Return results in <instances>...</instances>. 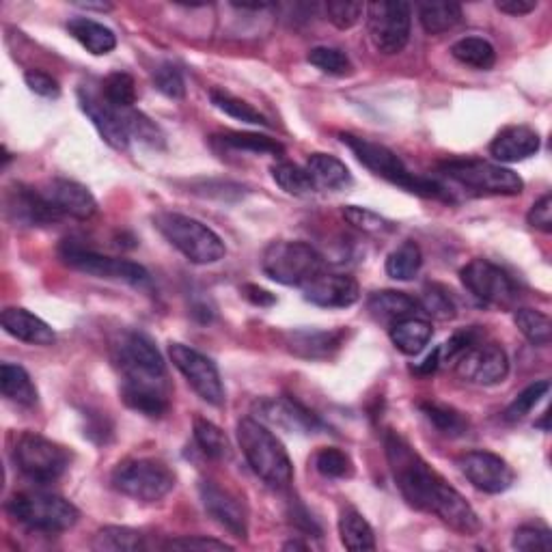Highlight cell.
I'll return each instance as SVG.
<instances>
[{
	"mask_svg": "<svg viewBox=\"0 0 552 552\" xmlns=\"http://www.w3.org/2000/svg\"><path fill=\"white\" fill-rule=\"evenodd\" d=\"M455 374L479 386L501 384L509 374V358L499 343L477 339L455 358Z\"/></svg>",
	"mask_w": 552,
	"mask_h": 552,
	"instance_id": "cell-15",
	"label": "cell"
},
{
	"mask_svg": "<svg viewBox=\"0 0 552 552\" xmlns=\"http://www.w3.org/2000/svg\"><path fill=\"white\" fill-rule=\"evenodd\" d=\"M154 227L192 264L210 266L227 255L225 242L220 240L218 233L197 218L177 212H160L154 216Z\"/></svg>",
	"mask_w": 552,
	"mask_h": 552,
	"instance_id": "cell-4",
	"label": "cell"
},
{
	"mask_svg": "<svg viewBox=\"0 0 552 552\" xmlns=\"http://www.w3.org/2000/svg\"><path fill=\"white\" fill-rule=\"evenodd\" d=\"M302 289H305V300L322 309H348L361 298V287L348 274L322 272Z\"/></svg>",
	"mask_w": 552,
	"mask_h": 552,
	"instance_id": "cell-21",
	"label": "cell"
},
{
	"mask_svg": "<svg viewBox=\"0 0 552 552\" xmlns=\"http://www.w3.org/2000/svg\"><path fill=\"white\" fill-rule=\"evenodd\" d=\"M199 494L205 512L210 514L220 527L227 529L231 535L240 537V540H246L248 514L244 503L236 494L229 492L227 488H220L216 481H201Z\"/></svg>",
	"mask_w": 552,
	"mask_h": 552,
	"instance_id": "cell-20",
	"label": "cell"
},
{
	"mask_svg": "<svg viewBox=\"0 0 552 552\" xmlns=\"http://www.w3.org/2000/svg\"><path fill=\"white\" fill-rule=\"evenodd\" d=\"M345 341L343 330H296L287 337V345L296 356L309 361H324L333 356Z\"/></svg>",
	"mask_w": 552,
	"mask_h": 552,
	"instance_id": "cell-25",
	"label": "cell"
},
{
	"mask_svg": "<svg viewBox=\"0 0 552 552\" xmlns=\"http://www.w3.org/2000/svg\"><path fill=\"white\" fill-rule=\"evenodd\" d=\"M367 311L376 322L393 326L399 320L417 315L419 300L410 298L404 292H395V289H382V292H374L369 296Z\"/></svg>",
	"mask_w": 552,
	"mask_h": 552,
	"instance_id": "cell-26",
	"label": "cell"
},
{
	"mask_svg": "<svg viewBox=\"0 0 552 552\" xmlns=\"http://www.w3.org/2000/svg\"><path fill=\"white\" fill-rule=\"evenodd\" d=\"M270 171H272L274 182L279 184L287 192V195L309 197L317 190L309 171L298 167V164H294V162H285V160L276 162Z\"/></svg>",
	"mask_w": 552,
	"mask_h": 552,
	"instance_id": "cell-37",
	"label": "cell"
},
{
	"mask_svg": "<svg viewBox=\"0 0 552 552\" xmlns=\"http://www.w3.org/2000/svg\"><path fill=\"white\" fill-rule=\"evenodd\" d=\"M421 412L440 434H445L449 438H458L468 430V421L451 406L438 404V402H425L421 404Z\"/></svg>",
	"mask_w": 552,
	"mask_h": 552,
	"instance_id": "cell-38",
	"label": "cell"
},
{
	"mask_svg": "<svg viewBox=\"0 0 552 552\" xmlns=\"http://www.w3.org/2000/svg\"><path fill=\"white\" fill-rule=\"evenodd\" d=\"M67 33L95 57H104L117 48L115 33L91 18H72L67 22Z\"/></svg>",
	"mask_w": 552,
	"mask_h": 552,
	"instance_id": "cell-27",
	"label": "cell"
},
{
	"mask_svg": "<svg viewBox=\"0 0 552 552\" xmlns=\"http://www.w3.org/2000/svg\"><path fill=\"white\" fill-rule=\"evenodd\" d=\"M164 548L167 550H201V552H210V550H233V546L225 544V542H218V540H212V537H201V535H195V537H175V540H169L167 544H164Z\"/></svg>",
	"mask_w": 552,
	"mask_h": 552,
	"instance_id": "cell-54",
	"label": "cell"
},
{
	"mask_svg": "<svg viewBox=\"0 0 552 552\" xmlns=\"http://www.w3.org/2000/svg\"><path fill=\"white\" fill-rule=\"evenodd\" d=\"M341 143L350 147L358 162L365 164L369 171H374L378 177L386 179V182L404 188L412 192V195L451 201V192L443 184L430 177L414 175L402 162V158H399L389 147L371 143L367 138L354 136V134H341Z\"/></svg>",
	"mask_w": 552,
	"mask_h": 552,
	"instance_id": "cell-2",
	"label": "cell"
},
{
	"mask_svg": "<svg viewBox=\"0 0 552 552\" xmlns=\"http://www.w3.org/2000/svg\"><path fill=\"white\" fill-rule=\"evenodd\" d=\"M242 294L248 302H253L255 307H272L276 302V298L268 292V289L257 287V285H244Z\"/></svg>",
	"mask_w": 552,
	"mask_h": 552,
	"instance_id": "cell-57",
	"label": "cell"
},
{
	"mask_svg": "<svg viewBox=\"0 0 552 552\" xmlns=\"http://www.w3.org/2000/svg\"><path fill=\"white\" fill-rule=\"evenodd\" d=\"M24 80H26V87H29L35 95H41V98L57 100L61 95L59 82L54 80L50 74L41 72V69H29V72L24 74Z\"/></svg>",
	"mask_w": 552,
	"mask_h": 552,
	"instance_id": "cell-53",
	"label": "cell"
},
{
	"mask_svg": "<svg viewBox=\"0 0 552 552\" xmlns=\"http://www.w3.org/2000/svg\"><path fill=\"white\" fill-rule=\"evenodd\" d=\"M315 468L317 473L328 479H345L354 475V464L350 460V455L335 447L322 449L315 455Z\"/></svg>",
	"mask_w": 552,
	"mask_h": 552,
	"instance_id": "cell-46",
	"label": "cell"
},
{
	"mask_svg": "<svg viewBox=\"0 0 552 552\" xmlns=\"http://www.w3.org/2000/svg\"><path fill=\"white\" fill-rule=\"evenodd\" d=\"M449 179L466 188H473L488 195L516 197L522 192L524 182L518 173L486 160H449L440 167Z\"/></svg>",
	"mask_w": 552,
	"mask_h": 552,
	"instance_id": "cell-9",
	"label": "cell"
},
{
	"mask_svg": "<svg viewBox=\"0 0 552 552\" xmlns=\"http://www.w3.org/2000/svg\"><path fill=\"white\" fill-rule=\"evenodd\" d=\"M113 486L134 501L156 503L175 488V475L167 464L158 460H126L113 471Z\"/></svg>",
	"mask_w": 552,
	"mask_h": 552,
	"instance_id": "cell-8",
	"label": "cell"
},
{
	"mask_svg": "<svg viewBox=\"0 0 552 552\" xmlns=\"http://www.w3.org/2000/svg\"><path fill=\"white\" fill-rule=\"evenodd\" d=\"M512 546L520 552H550L552 533L542 524H524V527L516 529Z\"/></svg>",
	"mask_w": 552,
	"mask_h": 552,
	"instance_id": "cell-49",
	"label": "cell"
},
{
	"mask_svg": "<svg viewBox=\"0 0 552 552\" xmlns=\"http://www.w3.org/2000/svg\"><path fill=\"white\" fill-rule=\"evenodd\" d=\"M121 397L132 410L147 414V417H162L169 410V391L167 386H149V384H123Z\"/></svg>",
	"mask_w": 552,
	"mask_h": 552,
	"instance_id": "cell-29",
	"label": "cell"
},
{
	"mask_svg": "<svg viewBox=\"0 0 552 552\" xmlns=\"http://www.w3.org/2000/svg\"><path fill=\"white\" fill-rule=\"evenodd\" d=\"M369 37L382 54H399L410 39L412 11L408 3H371L365 7Z\"/></svg>",
	"mask_w": 552,
	"mask_h": 552,
	"instance_id": "cell-13",
	"label": "cell"
},
{
	"mask_svg": "<svg viewBox=\"0 0 552 552\" xmlns=\"http://www.w3.org/2000/svg\"><path fill=\"white\" fill-rule=\"evenodd\" d=\"M283 550H307V544H300V542H287V544H283Z\"/></svg>",
	"mask_w": 552,
	"mask_h": 552,
	"instance_id": "cell-60",
	"label": "cell"
},
{
	"mask_svg": "<svg viewBox=\"0 0 552 552\" xmlns=\"http://www.w3.org/2000/svg\"><path fill=\"white\" fill-rule=\"evenodd\" d=\"M384 447L397 488L408 505L434 514L460 535L471 537L481 531V520L471 503L449 486L402 436L393 432L386 434Z\"/></svg>",
	"mask_w": 552,
	"mask_h": 552,
	"instance_id": "cell-1",
	"label": "cell"
},
{
	"mask_svg": "<svg viewBox=\"0 0 552 552\" xmlns=\"http://www.w3.org/2000/svg\"><path fill=\"white\" fill-rule=\"evenodd\" d=\"M419 20L425 33H447L462 22V7L458 3H421Z\"/></svg>",
	"mask_w": 552,
	"mask_h": 552,
	"instance_id": "cell-34",
	"label": "cell"
},
{
	"mask_svg": "<svg viewBox=\"0 0 552 552\" xmlns=\"http://www.w3.org/2000/svg\"><path fill=\"white\" fill-rule=\"evenodd\" d=\"M61 259L72 270L95 276V279L119 281L132 287H149L151 283L149 272L143 266L134 264V261L106 257L72 242H65L61 246Z\"/></svg>",
	"mask_w": 552,
	"mask_h": 552,
	"instance_id": "cell-10",
	"label": "cell"
},
{
	"mask_svg": "<svg viewBox=\"0 0 552 552\" xmlns=\"http://www.w3.org/2000/svg\"><path fill=\"white\" fill-rule=\"evenodd\" d=\"M550 391V382L548 380H542V382H535L531 386H527L512 404L507 406L505 410V421L514 423V421H520L527 417V414L542 402V399L548 395Z\"/></svg>",
	"mask_w": 552,
	"mask_h": 552,
	"instance_id": "cell-47",
	"label": "cell"
},
{
	"mask_svg": "<svg viewBox=\"0 0 552 552\" xmlns=\"http://www.w3.org/2000/svg\"><path fill=\"white\" fill-rule=\"evenodd\" d=\"M423 266V253L421 246L412 240H406L402 246H397L395 251L386 259V274L395 281H412L419 274Z\"/></svg>",
	"mask_w": 552,
	"mask_h": 552,
	"instance_id": "cell-36",
	"label": "cell"
},
{
	"mask_svg": "<svg viewBox=\"0 0 552 552\" xmlns=\"http://www.w3.org/2000/svg\"><path fill=\"white\" fill-rule=\"evenodd\" d=\"M78 104L82 108V113L91 119L95 130L100 132V136L110 147L119 151L128 149L132 136L128 132L126 119H123V110L110 106L104 95L93 93L87 87L78 89Z\"/></svg>",
	"mask_w": 552,
	"mask_h": 552,
	"instance_id": "cell-18",
	"label": "cell"
},
{
	"mask_svg": "<svg viewBox=\"0 0 552 552\" xmlns=\"http://www.w3.org/2000/svg\"><path fill=\"white\" fill-rule=\"evenodd\" d=\"M253 414L264 425L281 427L285 432L313 434L322 430L320 419L292 397H261L253 404Z\"/></svg>",
	"mask_w": 552,
	"mask_h": 552,
	"instance_id": "cell-17",
	"label": "cell"
},
{
	"mask_svg": "<svg viewBox=\"0 0 552 552\" xmlns=\"http://www.w3.org/2000/svg\"><path fill=\"white\" fill-rule=\"evenodd\" d=\"M391 341L395 348L406 354V356H417L425 350V345L432 341L434 328L430 322L419 320L417 315L406 317V320H399L391 326Z\"/></svg>",
	"mask_w": 552,
	"mask_h": 552,
	"instance_id": "cell-30",
	"label": "cell"
},
{
	"mask_svg": "<svg viewBox=\"0 0 552 552\" xmlns=\"http://www.w3.org/2000/svg\"><path fill=\"white\" fill-rule=\"evenodd\" d=\"M261 270L281 285L305 287L324 272V257L307 242L279 240L266 246Z\"/></svg>",
	"mask_w": 552,
	"mask_h": 552,
	"instance_id": "cell-5",
	"label": "cell"
},
{
	"mask_svg": "<svg viewBox=\"0 0 552 552\" xmlns=\"http://www.w3.org/2000/svg\"><path fill=\"white\" fill-rule=\"evenodd\" d=\"M540 134L529 126H509L496 134L490 145V154L501 164H516L535 156L540 151Z\"/></svg>",
	"mask_w": 552,
	"mask_h": 552,
	"instance_id": "cell-23",
	"label": "cell"
},
{
	"mask_svg": "<svg viewBox=\"0 0 552 552\" xmlns=\"http://www.w3.org/2000/svg\"><path fill=\"white\" fill-rule=\"evenodd\" d=\"M527 220L533 229L550 233L552 231V197L544 195L540 201L533 203V207L527 214Z\"/></svg>",
	"mask_w": 552,
	"mask_h": 552,
	"instance_id": "cell-55",
	"label": "cell"
},
{
	"mask_svg": "<svg viewBox=\"0 0 552 552\" xmlns=\"http://www.w3.org/2000/svg\"><path fill=\"white\" fill-rule=\"evenodd\" d=\"M123 119H126V126L130 136H136L138 141H143L151 147H160L164 143V136L154 121L147 119L143 113H136V110H123Z\"/></svg>",
	"mask_w": 552,
	"mask_h": 552,
	"instance_id": "cell-51",
	"label": "cell"
},
{
	"mask_svg": "<svg viewBox=\"0 0 552 552\" xmlns=\"http://www.w3.org/2000/svg\"><path fill=\"white\" fill-rule=\"evenodd\" d=\"M238 443L246 462L251 464L259 479H264L270 488L276 490L289 488L294 479L292 460H289L281 440L264 423L253 417L242 419L238 423Z\"/></svg>",
	"mask_w": 552,
	"mask_h": 552,
	"instance_id": "cell-3",
	"label": "cell"
},
{
	"mask_svg": "<svg viewBox=\"0 0 552 552\" xmlns=\"http://www.w3.org/2000/svg\"><path fill=\"white\" fill-rule=\"evenodd\" d=\"M195 440L205 455H210L214 460H227L231 455L229 438L218 425L207 419L195 421Z\"/></svg>",
	"mask_w": 552,
	"mask_h": 552,
	"instance_id": "cell-41",
	"label": "cell"
},
{
	"mask_svg": "<svg viewBox=\"0 0 552 552\" xmlns=\"http://www.w3.org/2000/svg\"><path fill=\"white\" fill-rule=\"evenodd\" d=\"M307 61L320 69L324 74L330 76H350L352 74V61L348 54L339 48H330V46H317L309 52Z\"/></svg>",
	"mask_w": 552,
	"mask_h": 552,
	"instance_id": "cell-43",
	"label": "cell"
},
{
	"mask_svg": "<svg viewBox=\"0 0 552 552\" xmlns=\"http://www.w3.org/2000/svg\"><path fill=\"white\" fill-rule=\"evenodd\" d=\"M440 367V345H438V348L430 354V356H427L425 358V361L417 367V374H421V376H430V374H434V371Z\"/></svg>",
	"mask_w": 552,
	"mask_h": 552,
	"instance_id": "cell-58",
	"label": "cell"
},
{
	"mask_svg": "<svg viewBox=\"0 0 552 552\" xmlns=\"http://www.w3.org/2000/svg\"><path fill=\"white\" fill-rule=\"evenodd\" d=\"M464 287L483 305L509 307L518 298V287L503 268L488 259H473L462 268Z\"/></svg>",
	"mask_w": 552,
	"mask_h": 552,
	"instance_id": "cell-14",
	"label": "cell"
},
{
	"mask_svg": "<svg viewBox=\"0 0 552 552\" xmlns=\"http://www.w3.org/2000/svg\"><path fill=\"white\" fill-rule=\"evenodd\" d=\"M98 552H138L145 548V535L130 527H104L93 537Z\"/></svg>",
	"mask_w": 552,
	"mask_h": 552,
	"instance_id": "cell-35",
	"label": "cell"
},
{
	"mask_svg": "<svg viewBox=\"0 0 552 552\" xmlns=\"http://www.w3.org/2000/svg\"><path fill=\"white\" fill-rule=\"evenodd\" d=\"M460 471L473 486L486 494H501L514 486L516 475L501 455L490 451H468L458 458Z\"/></svg>",
	"mask_w": 552,
	"mask_h": 552,
	"instance_id": "cell-16",
	"label": "cell"
},
{
	"mask_svg": "<svg viewBox=\"0 0 552 552\" xmlns=\"http://www.w3.org/2000/svg\"><path fill=\"white\" fill-rule=\"evenodd\" d=\"M307 171L317 190H343L352 184V173L345 164L330 154H311Z\"/></svg>",
	"mask_w": 552,
	"mask_h": 552,
	"instance_id": "cell-28",
	"label": "cell"
},
{
	"mask_svg": "<svg viewBox=\"0 0 552 552\" xmlns=\"http://www.w3.org/2000/svg\"><path fill=\"white\" fill-rule=\"evenodd\" d=\"M169 356L173 365L179 369V374L186 378V382L192 386V391H195L203 402L210 406L225 404V386L212 358H207L199 350L184 343H171Z\"/></svg>",
	"mask_w": 552,
	"mask_h": 552,
	"instance_id": "cell-12",
	"label": "cell"
},
{
	"mask_svg": "<svg viewBox=\"0 0 552 552\" xmlns=\"http://www.w3.org/2000/svg\"><path fill=\"white\" fill-rule=\"evenodd\" d=\"M220 143L229 145L233 149L240 151H253V154H272V156H281L283 154V145L276 143L274 138L261 136V134H248V132H227L223 136H218Z\"/></svg>",
	"mask_w": 552,
	"mask_h": 552,
	"instance_id": "cell-44",
	"label": "cell"
},
{
	"mask_svg": "<svg viewBox=\"0 0 552 552\" xmlns=\"http://www.w3.org/2000/svg\"><path fill=\"white\" fill-rule=\"evenodd\" d=\"M451 57L473 69H492L496 63V50L483 37H462L451 46Z\"/></svg>",
	"mask_w": 552,
	"mask_h": 552,
	"instance_id": "cell-33",
	"label": "cell"
},
{
	"mask_svg": "<svg viewBox=\"0 0 552 552\" xmlns=\"http://www.w3.org/2000/svg\"><path fill=\"white\" fill-rule=\"evenodd\" d=\"M339 535L341 544L352 552L376 550V535L371 524L354 507H345L339 516Z\"/></svg>",
	"mask_w": 552,
	"mask_h": 552,
	"instance_id": "cell-31",
	"label": "cell"
},
{
	"mask_svg": "<svg viewBox=\"0 0 552 552\" xmlns=\"http://www.w3.org/2000/svg\"><path fill=\"white\" fill-rule=\"evenodd\" d=\"M363 3H352V0H328L326 3V16L333 22L337 29L348 31L352 26L361 22L363 13H365Z\"/></svg>",
	"mask_w": 552,
	"mask_h": 552,
	"instance_id": "cell-50",
	"label": "cell"
},
{
	"mask_svg": "<svg viewBox=\"0 0 552 552\" xmlns=\"http://www.w3.org/2000/svg\"><path fill=\"white\" fill-rule=\"evenodd\" d=\"M514 322L518 326L520 333L527 337L529 343L540 345V348H546L552 341V322L550 317L542 311L535 309H518L514 313Z\"/></svg>",
	"mask_w": 552,
	"mask_h": 552,
	"instance_id": "cell-39",
	"label": "cell"
},
{
	"mask_svg": "<svg viewBox=\"0 0 552 552\" xmlns=\"http://www.w3.org/2000/svg\"><path fill=\"white\" fill-rule=\"evenodd\" d=\"M80 7H85V9H98V11H110L113 9V5H91V3H78Z\"/></svg>",
	"mask_w": 552,
	"mask_h": 552,
	"instance_id": "cell-59",
	"label": "cell"
},
{
	"mask_svg": "<svg viewBox=\"0 0 552 552\" xmlns=\"http://www.w3.org/2000/svg\"><path fill=\"white\" fill-rule=\"evenodd\" d=\"M496 9L507 13V16H527L537 9V0H499Z\"/></svg>",
	"mask_w": 552,
	"mask_h": 552,
	"instance_id": "cell-56",
	"label": "cell"
},
{
	"mask_svg": "<svg viewBox=\"0 0 552 552\" xmlns=\"http://www.w3.org/2000/svg\"><path fill=\"white\" fill-rule=\"evenodd\" d=\"M13 458L26 477L39 483L57 481L69 466V453L35 432H24L18 438Z\"/></svg>",
	"mask_w": 552,
	"mask_h": 552,
	"instance_id": "cell-11",
	"label": "cell"
},
{
	"mask_svg": "<svg viewBox=\"0 0 552 552\" xmlns=\"http://www.w3.org/2000/svg\"><path fill=\"white\" fill-rule=\"evenodd\" d=\"M0 391H3L9 402L26 408L35 406L39 399L37 386L33 384L29 371L11 363H3V367H0Z\"/></svg>",
	"mask_w": 552,
	"mask_h": 552,
	"instance_id": "cell-32",
	"label": "cell"
},
{
	"mask_svg": "<svg viewBox=\"0 0 552 552\" xmlns=\"http://www.w3.org/2000/svg\"><path fill=\"white\" fill-rule=\"evenodd\" d=\"M5 212L16 225L24 227H46L59 223L63 218L52 203L41 195V190L29 188L24 184H13L5 195Z\"/></svg>",
	"mask_w": 552,
	"mask_h": 552,
	"instance_id": "cell-19",
	"label": "cell"
},
{
	"mask_svg": "<svg viewBox=\"0 0 552 552\" xmlns=\"http://www.w3.org/2000/svg\"><path fill=\"white\" fill-rule=\"evenodd\" d=\"M7 512L24 527L41 533L72 529L80 518L78 507L63 496L46 492H20L7 501Z\"/></svg>",
	"mask_w": 552,
	"mask_h": 552,
	"instance_id": "cell-7",
	"label": "cell"
},
{
	"mask_svg": "<svg viewBox=\"0 0 552 552\" xmlns=\"http://www.w3.org/2000/svg\"><path fill=\"white\" fill-rule=\"evenodd\" d=\"M102 95L110 106L119 110H130L136 104V82L126 72H115L104 80Z\"/></svg>",
	"mask_w": 552,
	"mask_h": 552,
	"instance_id": "cell-42",
	"label": "cell"
},
{
	"mask_svg": "<svg viewBox=\"0 0 552 552\" xmlns=\"http://www.w3.org/2000/svg\"><path fill=\"white\" fill-rule=\"evenodd\" d=\"M210 100L220 110V113H225V115L238 119L242 123H251V126H270L268 119L261 115L257 108H253L248 102L236 98V95H231L227 91L214 89L210 93Z\"/></svg>",
	"mask_w": 552,
	"mask_h": 552,
	"instance_id": "cell-40",
	"label": "cell"
},
{
	"mask_svg": "<svg viewBox=\"0 0 552 552\" xmlns=\"http://www.w3.org/2000/svg\"><path fill=\"white\" fill-rule=\"evenodd\" d=\"M113 361L121 371L123 384L167 386V365L145 333H121L113 343Z\"/></svg>",
	"mask_w": 552,
	"mask_h": 552,
	"instance_id": "cell-6",
	"label": "cell"
},
{
	"mask_svg": "<svg viewBox=\"0 0 552 552\" xmlns=\"http://www.w3.org/2000/svg\"><path fill=\"white\" fill-rule=\"evenodd\" d=\"M0 324H3L5 333L16 337L18 341L31 343V345H52L57 341L54 330L41 320V317L33 315L31 311L20 307H9L0 315Z\"/></svg>",
	"mask_w": 552,
	"mask_h": 552,
	"instance_id": "cell-24",
	"label": "cell"
},
{
	"mask_svg": "<svg viewBox=\"0 0 552 552\" xmlns=\"http://www.w3.org/2000/svg\"><path fill=\"white\" fill-rule=\"evenodd\" d=\"M154 85L162 95H167L171 100H182L186 95L184 76L173 63H162L156 67Z\"/></svg>",
	"mask_w": 552,
	"mask_h": 552,
	"instance_id": "cell-52",
	"label": "cell"
},
{
	"mask_svg": "<svg viewBox=\"0 0 552 552\" xmlns=\"http://www.w3.org/2000/svg\"><path fill=\"white\" fill-rule=\"evenodd\" d=\"M54 210L61 216H72L78 220H87L98 212V201L91 195L87 186H82L72 179H50V182L41 188Z\"/></svg>",
	"mask_w": 552,
	"mask_h": 552,
	"instance_id": "cell-22",
	"label": "cell"
},
{
	"mask_svg": "<svg viewBox=\"0 0 552 552\" xmlns=\"http://www.w3.org/2000/svg\"><path fill=\"white\" fill-rule=\"evenodd\" d=\"M419 309H423L427 315L434 317L438 322H449L458 315V309H455V302L449 296L445 287L440 285H430L423 292L419 300Z\"/></svg>",
	"mask_w": 552,
	"mask_h": 552,
	"instance_id": "cell-45",
	"label": "cell"
},
{
	"mask_svg": "<svg viewBox=\"0 0 552 552\" xmlns=\"http://www.w3.org/2000/svg\"><path fill=\"white\" fill-rule=\"evenodd\" d=\"M343 218L356 229H361L365 233H391L395 225L391 220H386L384 216L376 214L374 210H367V207H358V205H348L343 207Z\"/></svg>",
	"mask_w": 552,
	"mask_h": 552,
	"instance_id": "cell-48",
	"label": "cell"
}]
</instances>
